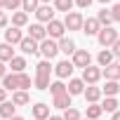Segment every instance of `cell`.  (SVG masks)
<instances>
[{"instance_id": "obj_27", "label": "cell", "mask_w": 120, "mask_h": 120, "mask_svg": "<svg viewBox=\"0 0 120 120\" xmlns=\"http://www.w3.org/2000/svg\"><path fill=\"white\" fill-rule=\"evenodd\" d=\"M106 97H115L118 92H120V85H118V80H106V87L101 90Z\"/></svg>"}, {"instance_id": "obj_3", "label": "cell", "mask_w": 120, "mask_h": 120, "mask_svg": "<svg viewBox=\"0 0 120 120\" xmlns=\"http://www.w3.org/2000/svg\"><path fill=\"white\" fill-rule=\"evenodd\" d=\"M118 38H120V35H118V31H115V28H111V26H108V28H101V31H99V35H97V40H99V45H101L104 49L113 47V45L118 42Z\"/></svg>"}, {"instance_id": "obj_18", "label": "cell", "mask_w": 120, "mask_h": 120, "mask_svg": "<svg viewBox=\"0 0 120 120\" xmlns=\"http://www.w3.org/2000/svg\"><path fill=\"white\" fill-rule=\"evenodd\" d=\"M113 56H115V54H113L111 49H101V52H99V56H97V61H99V66H101V68H106V66H111V64H113Z\"/></svg>"}, {"instance_id": "obj_45", "label": "cell", "mask_w": 120, "mask_h": 120, "mask_svg": "<svg viewBox=\"0 0 120 120\" xmlns=\"http://www.w3.org/2000/svg\"><path fill=\"white\" fill-rule=\"evenodd\" d=\"M40 5H49V0H40Z\"/></svg>"}, {"instance_id": "obj_46", "label": "cell", "mask_w": 120, "mask_h": 120, "mask_svg": "<svg viewBox=\"0 0 120 120\" xmlns=\"http://www.w3.org/2000/svg\"><path fill=\"white\" fill-rule=\"evenodd\" d=\"M12 120H24V118H21V115H14V118H12Z\"/></svg>"}, {"instance_id": "obj_7", "label": "cell", "mask_w": 120, "mask_h": 120, "mask_svg": "<svg viewBox=\"0 0 120 120\" xmlns=\"http://www.w3.org/2000/svg\"><path fill=\"white\" fill-rule=\"evenodd\" d=\"M101 75H104L101 66H87V68L82 71V80H85V85H97Z\"/></svg>"}, {"instance_id": "obj_37", "label": "cell", "mask_w": 120, "mask_h": 120, "mask_svg": "<svg viewBox=\"0 0 120 120\" xmlns=\"http://www.w3.org/2000/svg\"><path fill=\"white\" fill-rule=\"evenodd\" d=\"M5 26H7V12L0 10V28H5Z\"/></svg>"}, {"instance_id": "obj_44", "label": "cell", "mask_w": 120, "mask_h": 120, "mask_svg": "<svg viewBox=\"0 0 120 120\" xmlns=\"http://www.w3.org/2000/svg\"><path fill=\"white\" fill-rule=\"evenodd\" d=\"M0 10H5V0H0Z\"/></svg>"}, {"instance_id": "obj_11", "label": "cell", "mask_w": 120, "mask_h": 120, "mask_svg": "<svg viewBox=\"0 0 120 120\" xmlns=\"http://www.w3.org/2000/svg\"><path fill=\"white\" fill-rule=\"evenodd\" d=\"M21 40H24L21 28L12 26V28H7V31H5V42H7V45H21Z\"/></svg>"}, {"instance_id": "obj_16", "label": "cell", "mask_w": 120, "mask_h": 120, "mask_svg": "<svg viewBox=\"0 0 120 120\" xmlns=\"http://www.w3.org/2000/svg\"><path fill=\"white\" fill-rule=\"evenodd\" d=\"M31 113H33L35 120H47V118H49V106H47V104H35V106L31 108Z\"/></svg>"}, {"instance_id": "obj_17", "label": "cell", "mask_w": 120, "mask_h": 120, "mask_svg": "<svg viewBox=\"0 0 120 120\" xmlns=\"http://www.w3.org/2000/svg\"><path fill=\"white\" fill-rule=\"evenodd\" d=\"M101 87H94V85H87V90H85V99L90 101V104H97L99 99H101Z\"/></svg>"}, {"instance_id": "obj_22", "label": "cell", "mask_w": 120, "mask_h": 120, "mask_svg": "<svg viewBox=\"0 0 120 120\" xmlns=\"http://www.w3.org/2000/svg\"><path fill=\"white\" fill-rule=\"evenodd\" d=\"M104 75H106V80H120V64H111V66H106L104 68Z\"/></svg>"}, {"instance_id": "obj_24", "label": "cell", "mask_w": 120, "mask_h": 120, "mask_svg": "<svg viewBox=\"0 0 120 120\" xmlns=\"http://www.w3.org/2000/svg\"><path fill=\"white\" fill-rule=\"evenodd\" d=\"M14 104L12 101H5V104H0V118H7V120H12L14 118Z\"/></svg>"}, {"instance_id": "obj_8", "label": "cell", "mask_w": 120, "mask_h": 120, "mask_svg": "<svg viewBox=\"0 0 120 120\" xmlns=\"http://www.w3.org/2000/svg\"><path fill=\"white\" fill-rule=\"evenodd\" d=\"M73 66L75 68H87V66H92V56H90V52L87 49H78L75 54H73Z\"/></svg>"}, {"instance_id": "obj_5", "label": "cell", "mask_w": 120, "mask_h": 120, "mask_svg": "<svg viewBox=\"0 0 120 120\" xmlns=\"http://www.w3.org/2000/svg\"><path fill=\"white\" fill-rule=\"evenodd\" d=\"M66 33V26H64V21H49L47 24V38H52V40H61V38H66L64 35Z\"/></svg>"}, {"instance_id": "obj_36", "label": "cell", "mask_w": 120, "mask_h": 120, "mask_svg": "<svg viewBox=\"0 0 120 120\" xmlns=\"http://www.w3.org/2000/svg\"><path fill=\"white\" fill-rule=\"evenodd\" d=\"M111 17H113V21H120V3L111 10Z\"/></svg>"}, {"instance_id": "obj_2", "label": "cell", "mask_w": 120, "mask_h": 120, "mask_svg": "<svg viewBox=\"0 0 120 120\" xmlns=\"http://www.w3.org/2000/svg\"><path fill=\"white\" fill-rule=\"evenodd\" d=\"M52 71H54V68L49 66L47 59L35 66V80H33L35 90H47V87H49V73H52Z\"/></svg>"}, {"instance_id": "obj_12", "label": "cell", "mask_w": 120, "mask_h": 120, "mask_svg": "<svg viewBox=\"0 0 120 120\" xmlns=\"http://www.w3.org/2000/svg\"><path fill=\"white\" fill-rule=\"evenodd\" d=\"M35 17H38V21L49 24V21H54V10H52L49 5H40V7H38V12H35Z\"/></svg>"}, {"instance_id": "obj_33", "label": "cell", "mask_w": 120, "mask_h": 120, "mask_svg": "<svg viewBox=\"0 0 120 120\" xmlns=\"http://www.w3.org/2000/svg\"><path fill=\"white\" fill-rule=\"evenodd\" d=\"M21 7H24V12H26V14H28V12H38L40 0H24V3H21Z\"/></svg>"}, {"instance_id": "obj_41", "label": "cell", "mask_w": 120, "mask_h": 120, "mask_svg": "<svg viewBox=\"0 0 120 120\" xmlns=\"http://www.w3.org/2000/svg\"><path fill=\"white\" fill-rule=\"evenodd\" d=\"M5 97H7V90L0 87V104H5Z\"/></svg>"}, {"instance_id": "obj_10", "label": "cell", "mask_w": 120, "mask_h": 120, "mask_svg": "<svg viewBox=\"0 0 120 120\" xmlns=\"http://www.w3.org/2000/svg\"><path fill=\"white\" fill-rule=\"evenodd\" d=\"M28 38H33L35 42H42V40H47V28H45L42 24H31V28H28Z\"/></svg>"}, {"instance_id": "obj_28", "label": "cell", "mask_w": 120, "mask_h": 120, "mask_svg": "<svg viewBox=\"0 0 120 120\" xmlns=\"http://www.w3.org/2000/svg\"><path fill=\"white\" fill-rule=\"evenodd\" d=\"M28 101H31V99H28V94H26L24 90H19V92L12 94V104H14V106H26Z\"/></svg>"}, {"instance_id": "obj_20", "label": "cell", "mask_w": 120, "mask_h": 120, "mask_svg": "<svg viewBox=\"0 0 120 120\" xmlns=\"http://www.w3.org/2000/svg\"><path fill=\"white\" fill-rule=\"evenodd\" d=\"M59 52H64V54H75L78 49H75V42H73L71 38H61V40H59Z\"/></svg>"}, {"instance_id": "obj_13", "label": "cell", "mask_w": 120, "mask_h": 120, "mask_svg": "<svg viewBox=\"0 0 120 120\" xmlns=\"http://www.w3.org/2000/svg\"><path fill=\"white\" fill-rule=\"evenodd\" d=\"M19 47H21L24 54H38V52H40V42H35L33 38H24Z\"/></svg>"}, {"instance_id": "obj_9", "label": "cell", "mask_w": 120, "mask_h": 120, "mask_svg": "<svg viewBox=\"0 0 120 120\" xmlns=\"http://www.w3.org/2000/svg\"><path fill=\"white\" fill-rule=\"evenodd\" d=\"M73 61H59L56 66H54V75L59 78V80H66V78H71L73 75Z\"/></svg>"}, {"instance_id": "obj_29", "label": "cell", "mask_w": 120, "mask_h": 120, "mask_svg": "<svg viewBox=\"0 0 120 120\" xmlns=\"http://www.w3.org/2000/svg\"><path fill=\"white\" fill-rule=\"evenodd\" d=\"M49 92H52L54 97H59V94H66V92H68V85H64L61 80H56V82H49Z\"/></svg>"}, {"instance_id": "obj_38", "label": "cell", "mask_w": 120, "mask_h": 120, "mask_svg": "<svg viewBox=\"0 0 120 120\" xmlns=\"http://www.w3.org/2000/svg\"><path fill=\"white\" fill-rule=\"evenodd\" d=\"M75 5H78L80 10H87V7L92 5V0H75Z\"/></svg>"}, {"instance_id": "obj_42", "label": "cell", "mask_w": 120, "mask_h": 120, "mask_svg": "<svg viewBox=\"0 0 120 120\" xmlns=\"http://www.w3.org/2000/svg\"><path fill=\"white\" fill-rule=\"evenodd\" d=\"M47 120H64V118H61V115H49Z\"/></svg>"}, {"instance_id": "obj_4", "label": "cell", "mask_w": 120, "mask_h": 120, "mask_svg": "<svg viewBox=\"0 0 120 120\" xmlns=\"http://www.w3.org/2000/svg\"><path fill=\"white\" fill-rule=\"evenodd\" d=\"M40 54L47 59V61H52V59L59 54V42H54L52 38H47V40H42L40 42Z\"/></svg>"}, {"instance_id": "obj_6", "label": "cell", "mask_w": 120, "mask_h": 120, "mask_svg": "<svg viewBox=\"0 0 120 120\" xmlns=\"http://www.w3.org/2000/svg\"><path fill=\"white\" fill-rule=\"evenodd\" d=\"M82 24H85V19H82V14H80V12H68V14H66V19H64V26H66L68 31H80V28H82Z\"/></svg>"}, {"instance_id": "obj_21", "label": "cell", "mask_w": 120, "mask_h": 120, "mask_svg": "<svg viewBox=\"0 0 120 120\" xmlns=\"http://www.w3.org/2000/svg\"><path fill=\"white\" fill-rule=\"evenodd\" d=\"M14 59V49H12V45H7V42H0V61H12Z\"/></svg>"}, {"instance_id": "obj_1", "label": "cell", "mask_w": 120, "mask_h": 120, "mask_svg": "<svg viewBox=\"0 0 120 120\" xmlns=\"http://www.w3.org/2000/svg\"><path fill=\"white\" fill-rule=\"evenodd\" d=\"M3 87L5 90H12V92H19V90H28L31 87V78L26 73H7L3 78Z\"/></svg>"}, {"instance_id": "obj_23", "label": "cell", "mask_w": 120, "mask_h": 120, "mask_svg": "<svg viewBox=\"0 0 120 120\" xmlns=\"http://www.w3.org/2000/svg\"><path fill=\"white\" fill-rule=\"evenodd\" d=\"M101 113H104V108H101L99 104H90V106H87V111H85L87 120H99V118H101Z\"/></svg>"}, {"instance_id": "obj_47", "label": "cell", "mask_w": 120, "mask_h": 120, "mask_svg": "<svg viewBox=\"0 0 120 120\" xmlns=\"http://www.w3.org/2000/svg\"><path fill=\"white\" fill-rule=\"evenodd\" d=\"M99 3H104V5H106V3H108V0H99Z\"/></svg>"}, {"instance_id": "obj_43", "label": "cell", "mask_w": 120, "mask_h": 120, "mask_svg": "<svg viewBox=\"0 0 120 120\" xmlns=\"http://www.w3.org/2000/svg\"><path fill=\"white\" fill-rule=\"evenodd\" d=\"M113 120H120V111H115V113H113Z\"/></svg>"}, {"instance_id": "obj_35", "label": "cell", "mask_w": 120, "mask_h": 120, "mask_svg": "<svg viewBox=\"0 0 120 120\" xmlns=\"http://www.w3.org/2000/svg\"><path fill=\"white\" fill-rule=\"evenodd\" d=\"M21 3H24V0H5V10H12V12H14Z\"/></svg>"}, {"instance_id": "obj_19", "label": "cell", "mask_w": 120, "mask_h": 120, "mask_svg": "<svg viewBox=\"0 0 120 120\" xmlns=\"http://www.w3.org/2000/svg\"><path fill=\"white\" fill-rule=\"evenodd\" d=\"M73 104H71V94L66 92V94H59V97H54V108H61V111H66V108H71Z\"/></svg>"}, {"instance_id": "obj_26", "label": "cell", "mask_w": 120, "mask_h": 120, "mask_svg": "<svg viewBox=\"0 0 120 120\" xmlns=\"http://www.w3.org/2000/svg\"><path fill=\"white\" fill-rule=\"evenodd\" d=\"M10 68H12V73H24V68H26V59H24V56H14L12 61H10Z\"/></svg>"}, {"instance_id": "obj_30", "label": "cell", "mask_w": 120, "mask_h": 120, "mask_svg": "<svg viewBox=\"0 0 120 120\" xmlns=\"http://www.w3.org/2000/svg\"><path fill=\"white\" fill-rule=\"evenodd\" d=\"M54 10L56 12H71L73 10V0H54Z\"/></svg>"}, {"instance_id": "obj_34", "label": "cell", "mask_w": 120, "mask_h": 120, "mask_svg": "<svg viewBox=\"0 0 120 120\" xmlns=\"http://www.w3.org/2000/svg\"><path fill=\"white\" fill-rule=\"evenodd\" d=\"M61 118H64V120H82V118H80V111H78V108H73V106H71V108H66Z\"/></svg>"}, {"instance_id": "obj_31", "label": "cell", "mask_w": 120, "mask_h": 120, "mask_svg": "<svg viewBox=\"0 0 120 120\" xmlns=\"http://www.w3.org/2000/svg\"><path fill=\"white\" fill-rule=\"evenodd\" d=\"M101 108H104L106 113H115V111H118V99H115V97H106L104 104H101Z\"/></svg>"}, {"instance_id": "obj_15", "label": "cell", "mask_w": 120, "mask_h": 120, "mask_svg": "<svg viewBox=\"0 0 120 120\" xmlns=\"http://www.w3.org/2000/svg\"><path fill=\"white\" fill-rule=\"evenodd\" d=\"M99 31H101V24L97 21V17H94V19H85L82 33H87V35H99Z\"/></svg>"}, {"instance_id": "obj_40", "label": "cell", "mask_w": 120, "mask_h": 120, "mask_svg": "<svg viewBox=\"0 0 120 120\" xmlns=\"http://www.w3.org/2000/svg\"><path fill=\"white\" fill-rule=\"evenodd\" d=\"M5 75H7V68H5V64H3V61H0V80H3Z\"/></svg>"}, {"instance_id": "obj_25", "label": "cell", "mask_w": 120, "mask_h": 120, "mask_svg": "<svg viewBox=\"0 0 120 120\" xmlns=\"http://www.w3.org/2000/svg\"><path fill=\"white\" fill-rule=\"evenodd\" d=\"M97 21L101 24V28H108V26L113 24V17H111V10H101V12L97 14Z\"/></svg>"}, {"instance_id": "obj_14", "label": "cell", "mask_w": 120, "mask_h": 120, "mask_svg": "<svg viewBox=\"0 0 120 120\" xmlns=\"http://www.w3.org/2000/svg\"><path fill=\"white\" fill-rule=\"evenodd\" d=\"M68 94H71V97L85 94V80H82V78H71V80H68Z\"/></svg>"}, {"instance_id": "obj_39", "label": "cell", "mask_w": 120, "mask_h": 120, "mask_svg": "<svg viewBox=\"0 0 120 120\" xmlns=\"http://www.w3.org/2000/svg\"><path fill=\"white\" fill-rule=\"evenodd\" d=\"M111 52H113L115 56H120V38H118V42H115V45L111 47Z\"/></svg>"}, {"instance_id": "obj_32", "label": "cell", "mask_w": 120, "mask_h": 120, "mask_svg": "<svg viewBox=\"0 0 120 120\" xmlns=\"http://www.w3.org/2000/svg\"><path fill=\"white\" fill-rule=\"evenodd\" d=\"M26 21H28V14H26V12H14V14H12V24H14L17 28L26 26Z\"/></svg>"}]
</instances>
